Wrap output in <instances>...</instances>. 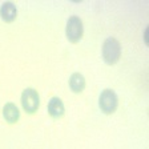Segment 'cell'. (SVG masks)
<instances>
[{"label": "cell", "mask_w": 149, "mask_h": 149, "mask_svg": "<svg viewBox=\"0 0 149 149\" xmlns=\"http://www.w3.org/2000/svg\"><path fill=\"white\" fill-rule=\"evenodd\" d=\"M121 43L116 37H107L101 45V57L107 65H115L121 59Z\"/></svg>", "instance_id": "cell-1"}, {"label": "cell", "mask_w": 149, "mask_h": 149, "mask_svg": "<svg viewBox=\"0 0 149 149\" xmlns=\"http://www.w3.org/2000/svg\"><path fill=\"white\" fill-rule=\"evenodd\" d=\"M84 36V22L77 15H72L65 23V37L72 44L80 43Z\"/></svg>", "instance_id": "cell-2"}, {"label": "cell", "mask_w": 149, "mask_h": 149, "mask_svg": "<svg viewBox=\"0 0 149 149\" xmlns=\"http://www.w3.org/2000/svg\"><path fill=\"white\" fill-rule=\"evenodd\" d=\"M20 105L27 115H35L40 108V95L35 88L28 87L22 91L20 95Z\"/></svg>", "instance_id": "cell-3"}, {"label": "cell", "mask_w": 149, "mask_h": 149, "mask_svg": "<svg viewBox=\"0 0 149 149\" xmlns=\"http://www.w3.org/2000/svg\"><path fill=\"white\" fill-rule=\"evenodd\" d=\"M100 111L107 116L113 115L118 108V96L117 93L111 88H105L102 89L99 95V100H97Z\"/></svg>", "instance_id": "cell-4"}, {"label": "cell", "mask_w": 149, "mask_h": 149, "mask_svg": "<svg viewBox=\"0 0 149 149\" xmlns=\"http://www.w3.org/2000/svg\"><path fill=\"white\" fill-rule=\"evenodd\" d=\"M47 112H48V116L53 120H60L65 116V104L63 101L61 97L59 96H52L48 100V104H47Z\"/></svg>", "instance_id": "cell-5"}, {"label": "cell", "mask_w": 149, "mask_h": 149, "mask_svg": "<svg viewBox=\"0 0 149 149\" xmlns=\"http://www.w3.org/2000/svg\"><path fill=\"white\" fill-rule=\"evenodd\" d=\"M20 115H22L20 108L12 101L6 102L3 105V108H1V116H3L4 121L9 125H13V124H16V123H19Z\"/></svg>", "instance_id": "cell-6"}, {"label": "cell", "mask_w": 149, "mask_h": 149, "mask_svg": "<svg viewBox=\"0 0 149 149\" xmlns=\"http://www.w3.org/2000/svg\"><path fill=\"white\" fill-rule=\"evenodd\" d=\"M17 17V7L13 1H3L0 4V19L7 24H12Z\"/></svg>", "instance_id": "cell-7"}, {"label": "cell", "mask_w": 149, "mask_h": 149, "mask_svg": "<svg viewBox=\"0 0 149 149\" xmlns=\"http://www.w3.org/2000/svg\"><path fill=\"white\" fill-rule=\"evenodd\" d=\"M68 87L74 95L83 93L87 88V79L81 72H73L68 79Z\"/></svg>", "instance_id": "cell-8"}, {"label": "cell", "mask_w": 149, "mask_h": 149, "mask_svg": "<svg viewBox=\"0 0 149 149\" xmlns=\"http://www.w3.org/2000/svg\"><path fill=\"white\" fill-rule=\"evenodd\" d=\"M146 32H148V27H146L145 31H144V41H145V45H148V40H146Z\"/></svg>", "instance_id": "cell-9"}]
</instances>
